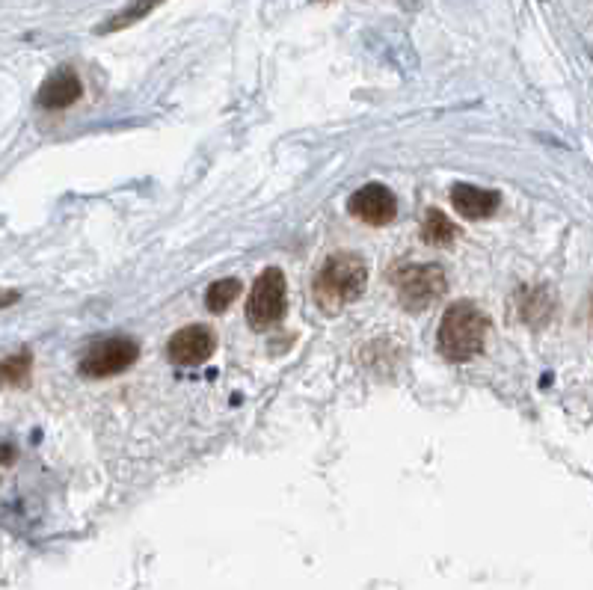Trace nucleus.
Instances as JSON below:
<instances>
[{"mask_svg":"<svg viewBox=\"0 0 593 590\" xmlns=\"http://www.w3.org/2000/svg\"><path fill=\"white\" fill-rule=\"evenodd\" d=\"M487 333H490V318L475 303L460 300L448 306L445 318L439 321V333H436L439 356H445L448 362H469L484 350Z\"/></svg>","mask_w":593,"mask_h":590,"instance_id":"f03ea898","label":"nucleus"},{"mask_svg":"<svg viewBox=\"0 0 593 590\" xmlns=\"http://www.w3.org/2000/svg\"><path fill=\"white\" fill-rule=\"evenodd\" d=\"M350 214L368 226H386L398 214V199L386 184H365L350 196Z\"/></svg>","mask_w":593,"mask_h":590,"instance_id":"423d86ee","label":"nucleus"},{"mask_svg":"<svg viewBox=\"0 0 593 590\" xmlns=\"http://www.w3.org/2000/svg\"><path fill=\"white\" fill-rule=\"evenodd\" d=\"M18 291H0V309H6V306H12V303H18Z\"/></svg>","mask_w":593,"mask_h":590,"instance_id":"4468645a","label":"nucleus"},{"mask_svg":"<svg viewBox=\"0 0 593 590\" xmlns=\"http://www.w3.org/2000/svg\"><path fill=\"white\" fill-rule=\"evenodd\" d=\"M81 92H84L81 78H78L72 69H60V72H54L45 84L39 86L36 101H39V107H45V110H63V107L75 104V101L81 98Z\"/></svg>","mask_w":593,"mask_h":590,"instance_id":"1a4fd4ad","label":"nucleus"},{"mask_svg":"<svg viewBox=\"0 0 593 590\" xmlns=\"http://www.w3.org/2000/svg\"><path fill=\"white\" fill-rule=\"evenodd\" d=\"M214 350H217V336L202 324H190L178 330L167 344V356L175 365H202L205 359H211Z\"/></svg>","mask_w":593,"mask_h":590,"instance_id":"0eeeda50","label":"nucleus"},{"mask_svg":"<svg viewBox=\"0 0 593 590\" xmlns=\"http://www.w3.org/2000/svg\"><path fill=\"white\" fill-rule=\"evenodd\" d=\"M164 0H134V3H128L119 15H113L104 27H101V33H110V30H122V27H128V24H134V21H140V18H146L155 6H161Z\"/></svg>","mask_w":593,"mask_h":590,"instance_id":"ddd939ff","label":"nucleus"},{"mask_svg":"<svg viewBox=\"0 0 593 590\" xmlns=\"http://www.w3.org/2000/svg\"><path fill=\"white\" fill-rule=\"evenodd\" d=\"M368 282V267L359 255L336 253L324 261V267L315 276V303L324 315H336L344 306L362 297Z\"/></svg>","mask_w":593,"mask_h":590,"instance_id":"f257e3e1","label":"nucleus"},{"mask_svg":"<svg viewBox=\"0 0 593 590\" xmlns=\"http://www.w3.org/2000/svg\"><path fill=\"white\" fill-rule=\"evenodd\" d=\"M140 356V344L134 338H104L98 344H92L81 359V371L86 377H113V374H122L128 371Z\"/></svg>","mask_w":593,"mask_h":590,"instance_id":"39448f33","label":"nucleus"},{"mask_svg":"<svg viewBox=\"0 0 593 590\" xmlns=\"http://www.w3.org/2000/svg\"><path fill=\"white\" fill-rule=\"evenodd\" d=\"M238 294H241V282L238 279H217L208 288V294H205V306H208V312L223 315L238 300Z\"/></svg>","mask_w":593,"mask_h":590,"instance_id":"9b49d317","label":"nucleus"},{"mask_svg":"<svg viewBox=\"0 0 593 590\" xmlns=\"http://www.w3.org/2000/svg\"><path fill=\"white\" fill-rule=\"evenodd\" d=\"M288 306V291H285V273L279 267L261 270L255 279L250 300H247V321L253 330H267L282 321Z\"/></svg>","mask_w":593,"mask_h":590,"instance_id":"20e7f679","label":"nucleus"},{"mask_svg":"<svg viewBox=\"0 0 593 590\" xmlns=\"http://www.w3.org/2000/svg\"><path fill=\"white\" fill-rule=\"evenodd\" d=\"M422 238L424 244H430V247H451L454 238H457V226L442 211L430 208L422 223Z\"/></svg>","mask_w":593,"mask_h":590,"instance_id":"9d476101","label":"nucleus"},{"mask_svg":"<svg viewBox=\"0 0 593 590\" xmlns=\"http://www.w3.org/2000/svg\"><path fill=\"white\" fill-rule=\"evenodd\" d=\"M591 312H593V303H591Z\"/></svg>","mask_w":593,"mask_h":590,"instance_id":"2eb2a0df","label":"nucleus"},{"mask_svg":"<svg viewBox=\"0 0 593 590\" xmlns=\"http://www.w3.org/2000/svg\"><path fill=\"white\" fill-rule=\"evenodd\" d=\"M395 288H398V300L404 309L410 312H422L430 309L442 291L448 288V279L442 273L439 264H410V267H401L395 276H392Z\"/></svg>","mask_w":593,"mask_h":590,"instance_id":"7ed1b4c3","label":"nucleus"},{"mask_svg":"<svg viewBox=\"0 0 593 590\" xmlns=\"http://www.w3.org/2000/svg\"><path fill=\"white\" fill-rule=\"evenodd\" d=\"M30 368H33L30 353H18V356H9V359H0V386H21V383H27Z\"/></svg>","mask_w":593,"mask_h":590,"instance_id":"f8f14e48","label":"nucleus"},{"mask_svg":"<svg viewBox=\"0 0 593 590\" xmlns=\"http://www.w3.org/2000/svg\"><path fill=\"white\" fill-rule=\"evenodd\" d=\"M451 205L466 220H487L499 211V193L475 187V184H454Z\"/></svg>","mask_w":593,"mask_h":590,"instance_id":"6e6552de","label":"nucleus"}]
</instances>
